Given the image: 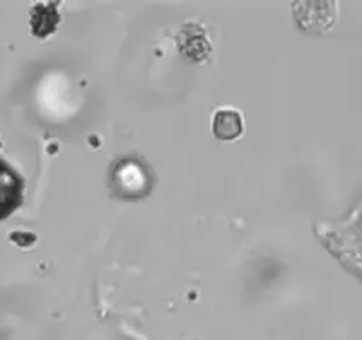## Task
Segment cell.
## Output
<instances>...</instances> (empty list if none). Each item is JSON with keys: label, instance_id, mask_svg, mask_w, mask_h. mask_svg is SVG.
I'll list each match as a JSON object with an SVG mask.
<instances>
[{"label": "cell", "instance_id": "1", "mask_svg": "<svg viewBox=\"0 0 362 340\" xmlns=\"http://www.w3.org/2000/svg\"><path fill=\"white\" fill-rule=\"evenodd\" d=\"M24 201V180L21 174L0 160V221L9 218Z\"/></svg>", "mask_w": 362, "mask_h": 340}, {"label": "cell", "instance_id": "2", "mask_svg": "<svg viewBox=\"0 0 362 340\" xmlns=\"http://www.w3.org/2000/svg\"><path fill=\"white\" fill-rule=\"evenodd\" d=\"M243 131L241 116L234 111H219L214 119V134L219 140H234Z\"/></svg>", "mask_w": 362, "mask_h": 340}]
</instances>
